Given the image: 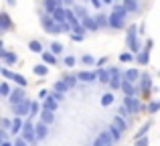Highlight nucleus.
<instances>
[{
    "label": "nucleus",
    "instance_id": "55",
    "mask_svg": "<svg viewBox=\"0 0 160 146\" xmlns=\"http://www.w3.org/2000/svg\"><path fill=\"white\" fill-rule=\"evenodd\" d=\"M71 39H73L75 43H77V41H81V39H83V37H79V35H71Z\"/></svg>",
    "mask_w": 160,
    "mask_h": 146
},
{
    "label": "nucleus",
    "instance_id": "46",
    "mask_svg": "<svg viewBox=\"0 0 160 146\" xmlns=\"http://www.w3.org/2000/svg\"><path fill=\"white\" fill-rule=\"evenodd\" d=\"M8 93H10V87L6 83H0V95H8Z\"/></svg>",
    "mask_w": 160,
    "mask_h": 146
},
{
    "label": "nucleus",
    "instance_id": "49",
    "mask_svg": "<svg viewBox=\"0 0 160 146\" xmlns=\"http://www.w3.org/2000/svg\"><path fill=\"white\" fill-rule=\"evenodd\" d=\"M0 73H2L6 79H12V73H14V71H10V69H0Z\"/></svg>",
    "mask_w": 160,
    "mask_h": 146
},
{
    "label": "nucleus",
    "instance_id": "28",
    "mask_svg": "<svg viewBox=\"0 0 160 146\" xmlns=\"http://www.w3.org/2000/svg\"><path fill=\"white\" fill-rule=\"evenodd\" d=\"M71 12L75 14V18H77V20H79V18H83V16H87V12H85V8H83V6H75Z\"/></svg>",
    "mask_w": 160,
    "mask_h": 146
},
{
    "label": "nucleus",
    "instance_id": "10",
    "mask_svg": "<svg viewBox=\"0 0 160 146\" xmlns=\"http://www.w3.org/2000/svg\"><path fill=\"white\" fill-rule=\"evenodd\" d=\"M77 81H87V83H93L95 81V71H79L77 75Z\"/></svg>",
    "mask_w": 160,
    "mask_h": 146
},
{
    "label": "nucleus",
    "instance_id": "51",
    "mask_svg": "<svg viewBox=\"0 0 160 146\" xmlns=\"http://www.w3.org/2000/svg\"><path fill=\"white\" fill-rule=\"evenodd\" d=\"M67 31H71V27L67 23H61V33H67Z\"/></svg>",
    "mask_w": 160,
    "mask_h": 146
},
{
    "label": "nucleus",
    "instance_id": "5",
    "mask_svg": "<svg viewBox=\"0 0 160 146\" xmlns=\"http://www.w3.org/2000/svg\"><path fill=\"white\" fill-rule=\"evenodd\" d=\"M24 99V89H14L8 93V102H10V106H16V103H20Z\"/></svg>",
    "mask_w": 160,
    "mask_h": 146
},
{
    "label": "nucleus",
    "instance_id": "56",
    "mask_svg": "<svg viewBox=\"0 0 160 146\" xmlns=\"http://www.w3.org/2000/svg\"><path fill=\"white\" fill-rule=\"evenodd\" d=\"M4 138H6V134H4V132H2V130H0V144H2V142H4Z\"/></svg>",
    "mask_w": 160,
    "mask_h": 146
},
{
    "label": "nucleus",
    "instance_id": "39",
    "mask_svg": "<svg viewBox=\"0 0 160 146\" xmlns=\"http://www.w3.org/2000/svg\"><path fill=\"white\" fill-rule=\"evenodd\" d=\"M55 91H59V93H65V91H67V85H65L63 81H57V83H55Z\"/></svg>",
    "mask_w": 160,
    "mask_h": 146
},
{
    "label": "nucleus",
    "instance_id": "35",
    "mask_svg": "<svg viewBox=\"0 0 160 146\" xmlns=\"http://www.w3.org/2000/svg\"><path fill=\"white\" fill-rule=\"evenodd\" d=\"M130 51H132V53H138V51H142V49H140V41H138V39H134V41H130Z\"/></svg>",
    "mask_w": 160,
    "mask_h": 146
},
{
    "label": "nucleus",
    "instance_id": "30",
    "mask_svg": "<svg viewBox=\"0 0 160 146\" xmlns=\"http://www.w3.org/2000/svg\"><path fill=\"white\" fill-rule=\"evenodd\" d=\"M45 28H47V33H51V35H59V33H61V24H57V23H51Z\"/></svg>",
    "mask_w": 160,
    "mask_h": 146
},
{
    "label": "nucleus",
    "instance_id": "47",
    "mask_svg": "<svg viewBox=\"0 0 160 146\" xmlns=\"http://www.w3.org/2000/svg\"><path fill=\"white\" fill-rule=\"evenodd\" d=\"M134 146H148V138L146 136H142V138H136V144Z\"/></svg>",
    "mask_w": 160,
    "mask_h": 146
},
{
    "label": "nucleus",
    "instance_id": "23",
    "mask_svg": "<svg viewBox=\"0 0 160 146\" xmlns=\"http://www.w3.org/2000/svg\"><path fill=\"white\" fill-rule=\"evenodd\" d=\"M61 81L67 85V89H71V87H75V83H77V77H75V75H65Z\"/></svg>",
    "mask_w": 160,
    "mask_h": 146
},
{
    "label": "nucleus",
    "instance_id": "33",
    "mask_svg": "<svg viewBox=\"0 0 160 146\" xmlns=\"http://www.w3.org/2000/svg\"><path fill=\"white\" fill-rule=\"evenodd\" d=\"M12 81H16L20 87H24V85H27V79H24L20 73H12Z\"/></svg>",
    "mask_w": 160,
    "mask_h": 146
},
{
    "label": "nucleus",
    "instance_id": "50",
    "mask_svg": "<svg viewBox=\"0 0 160 146\" xmlns=\"http://www.w3.org/2000/svg\"><path fill=\"white\" fill-rule=\"evenodd\" d=\"M65 65L67 67H73L75 65V57H65Z\"/></svg>",
    "mask_w": 160,
    "mask_h": 146
},
{
    "label": "nucleus",
    "instance_id": "32",
    "mask_svg": "<svg viewBox=\"0 0 160 146\" xmlns=\"http://www.w3.org/2000/svg\"><path fill=\"white\" fill-rule=\"evenodd\" d=\"M112 103H113V93H112V91H109V93H106V95H103V98H102V106H112Z\"/></svg>",
    "mask_w": 160,
    "mask_h": 146
},
{
    "label": "nucleus",
    "instance_id": "14",
    "mask_svg": "<svg viewBox=\"0 0 160 146\" xmlns=\"http://www.w3.org/2000/svg\"><path fill=\"white\" fill-rule=\"evenodd\" d=\"M109 85H112V89H120V85H122V77H120V71H116V73H112L109 75Z\"/></svg>",
    "mask_w": 160,
    "mask_h": 146
},
{
    "label": "nucleus",
    "instance_id": "59",
    "mask_svg": "<svg viewBox=\"0 0 160 146\" xmlns=\"http://www.w3.org/2000/svg\"><path fill=\"white\" fill-rule=\"evenodd\" d=\"M99 2H103V4H112L113 0H99Z\"/></svg>",
    "mask_w": 160,
    "mask_h": 146
},
{
    "label": "nucleus",
    "instance_id": "25",
    "mask_svg": "<svg viewBox=\"0 0 160 146\" xmlns=\"http://www.w3.org/2000/svg\"><path fill=\"white\" fill-rule=\"evenodd\" d=\"M65 23L69 24V27H75V24H77L79 20L75 18V14H73V12H71V10H65Z\"/></svg>",
    "mask_w": 160,
    "mask_h": 146
},
{
    "label": "nucleus",
    "instance_id": "54",
    "mask_svg": "<svg viewBox=\"0 0 160 146\" xmlns=\"http://www.w3.org/2000/svg\"><path fill=\"white\" fill-rule=\"evenodd\" d=\"M91 4H93L95 8H99V6H102V2H99V0H91Z\"/></svg>",
    "mask_w": 160,
    "mask_h": 146
},
{
    "label": "nucleus",
    "instance_id": "1",
    "mask_svg": "<svg viewBox=\"0 0 160 146\" xmlns=\"http://www.w3.org/2000/svg\"><path fill=\"white\" fill-rule=\"evenodd\" d=\"M128 16V12L124 10V6H113V12L108 14V27L112 28H122L124 27V18Z\"/></svg>",
    "mask_w": 160,
    "mask_h": 146
},
{
    "label": "nucleus",
    "instance_id": "61",
    "mask_svg": "<svg viewBox=\"0 0 160 146\" xmlns=\"http://www.w3.org/2000/svg\"><path fill=\"white\" fill-rule=\"evenodd\" d=\"M0 49H2V41H0Z\"/></svg>",
    "mask_w": 160,
    "mask_h": 146
},
{
    "label": "nucleus",
    "instance_id": "57",
    "mask_svg": "<svg viewBox=\"0 0 160 146\" xmlns=\"http://www.w3.org/2000/svg\"><path fill=\"white\" fill-rule=\"evenodd\" d=\"M63 4H67V6H69V4H73V0H61Z\"/></svg>",
    "mask_w": 160,
    "mask_h": 146
},
{
    "label": "nucleus",
    "instance_id": "9",
    "mask_svg": "<svg viewBox=\"0 0 160 146\" xmlns=\"http://www.w3.org/2000/svg\"><path fill=\"white\" fill-rule=\"evenodd\" d=\"M112 126L116 128L118 132H126V130H128V124H126V120H124V118H120V116H113Z\"/></svg>",
    "mask_w": 160,
    "mask_h": 146
},
{
    "label": "nucleus",
    "instance_id": "26",
    "mask_svg": "<svg viewBox=\"0 0 160 146\" xmlns=\"http://www.w3.org/2000/svg\"><path fill=\"white\" fill-rule=\"evenodd\" d=\"M148 59H150L148 49H146V51H138V63H140V65H146V63H148Z\"/></svg>",
    "mask_w": 160,
    "mask_h": 146
},
{
    "label": "nucleus",
    "instance_id": "37",
    "mask_svg": "<svg viewBox=\"0 0 160 146\" xmlns=\"http://www.w3.org/2000/svg\"><path fill=\"white\" fill-rule=\"evenodd\" d=\"M51 53H53V55L63 53V45H61V43H53V45H51Z\"/></svg>",
    "mask_w": 160,
    "mask_h": 146
},
{
    "label": "nucleus",
    "instance_id": "53",
    "mask_svg": "<svg viewBox=\"0 0 160 146\" xmlns=\"http://www.w3.org/2000/svg\"><path fill=\"white\" fill-rule=\"evenodd\" d=\"M2 126L4 128H10V120H2Z\"/></svg>",
    "mask_w": 160,
    "mask_h": 146
},
{
    "label": "nucleus",
    "instance_id": "27",
    "mask_svg": "<svg viewBox=\"0 0 160 146\" xmlns=\"http://www.w3.org/2000/svg\"><path fill=\"white\" fill-rule=\"evenodd\" d=\"M108 134H109V138H112L113 142H118V140H120V136H122V132H118L113 126H109L108 128Z\"/></svg>",
    "mask_w": 160,
    "mask_h": 146
},
{
    "label": "nucleus",
    "instance_id": "34",
    "mask_svg": "<svg viewBox=\"0 0 160 146\" xmlns=\"http://www.w3.org/2000/svg\"><path fill=\"white\" fill-rule=\"evenodd\" d=\"M93 20H95V24H98V28L106 27V24H108V14H99L98 18H93Z\"/></svg>",
    "mask_w": 160,
    "mask_h": 146
},
{
    "label": "nucleus",
    "instance_id": "12",
    "mask_svg": "<svg viewBox=\"0 0 160 146\" xmlns=\"http://www.w3.org/2000/svg\"><path fill=\"white\" fill-rule=\"evenodd\" d=\"M51 14H53V23H57V24L65 23V8H63V6H59L57 10L51 12Z\"/></svg>",
    "mask_w": 160,
    "mask_h": 146
},
{
    "label": "nucleus",
    "instance_id": "48",
    "mask_svg": "<svg viewBox=\"0 0 160 146\" xmlns=\"http://www.w3.org/2000/svg\"><path fill=\"white\" fill-rule=\"evenodd\" d=\"M83 63H87V65H93L95 63V59H93V57H91V55H85V57H83Z\"/></svg>",
    "mask_w": 160,
    "mask_h": 146
},
{
    "label": "nucleus",
    "instance_id": "58",
    "mask_svg": "<svg viewBox=\"0 0 160 146\" xmlns=\"http://www.w3.org/2000/svg\"><path fill=\"white\" fill-rule=\"evenodd\" d=\"M6 2L10 4V6H14V4H16V0H6Z\"/></svg>",
    "mask_w": 160,
    "mask_h": 146
},
{
    "label": "nucleus",
    "instance_id": "40",
    "mask_svg": "<svg viewBox=\"0 0 160 146\" xmlns=\"http://www.w3.org/2000/svg\"><path fill=\"white\" fill-rule=\"evenodd\" d=\"M37 112H39V103H37V102H31V106H28V114L35 116Z\"/></svg>",
    "mask_w": 160,
    "mask_h": 146
},
{
    "label": "nucleus",
    "instance_id": "31",
    "mask_svg": "<svg viewBox=\"0 0 160 146\" xmlns=\"http://www.w3.org/2000/svg\"><path fill=\"white\" fill-rule=\"evenodd\" d=\"M28 49H31L32 53H43V47H41L39 41H31V43H28Z\"/></svg>",
    "mask_w": 160,
    "mask_h": 146
},
{
    "label": "nucleus",
    "instance_id": "15",
    "mask_svg": "<svg viewBox=\"0 0 160 146\" xmlns=\"http://www.w3.org/2000/svg\"><path fill=\"white\" fill-rule=\"evenodd\" d=\"M10 27H12L10 16H8L6 12H0V31H8Z\"/></svg>",
    "mask_w": 160,
    "mask_h": 146
},
{
    "label": "nucleus",
    "instance_id": "60",
    "mask_svg": "<svg viewBox=\"0 0 160 146\" xmlns=\"http://www.w3.org/2000/svg\"><path fill=\"white\" fill-rule=\"evenodd\" d=\"M0 146H12V144H10V142H6V140H4V142L0 144Z\"/></svg>",
    "mask_w": 160,
    "mask_h": 146
},
{
    "label": "nucleus",
    "instance_id": "45",
    "mask_svg": "<svg viewBox=\"0 0 160 146\" xmlns=\"http://www.w3.org/2000/svg\"><path fill=\"white\" fill-rule=\"evenodd\" d=\"M120 61H122V63H128V61H132V53H122V55H120Z\"/></svg>",
    "mask_w": 160,
    "mask_h": 146
},
{
    "label": "nucleus",
    "instance_id": "4",
    "mask_svg": "<svg viewBox=\"0 0 160 146\" xmlns=\"http://www.w3.org/2000/svg\"><path fill=\"white\" fill-rule=\"evenodd\" d=\"M28 106H31V99H22L20 103L12 106V108H14V116H18V118L27 116V114H28Z\"/></svg>",
    "mask_w": 160,
    "mask_h": 146
},
{
    "label": "nucleus",
    "instance_id": "21",
    "mask_svg": "<svg viewBox=\"0 0 160 146\" xmlns=\"http://www.w3.org/2000/svg\"><path fill=\"white\" fill-rule=\"evenodd\" d=\"M61 6V0H45V10L47 12H53Z\"/></svg>",
    "mask_w": 160,
    "mask_h": 146
},
{
    "label": "nucleus",
    "instance_id": "44",
    "mask_svg": "<svg viewBox=\"0 0 160 146\" xmlns=\"http://www.w3.org/2000/svg\"><path fill=\"white\" fill-rule=\"evenodd\" d=\"M49 98H53L55 99V102H63V98H65V93H59V91H55V93H51V95H49Z\"/></svg>",
    "mask_w": 160,
    "mask_h": 146
},
{
    "label": "nucleus",
    "instance_id": "36",
    "mask_svg": "<svg viewBox=\"0 0 160 146\" xmlns=\"http://www.w3.org/2000/svg\"><path fill=\"white\" fill-rule=\"evenodd\" d=\"M32 71H35L37 75H41V77H43V75H47V65H35V69H32Z\"/></svg>",
    "mask_w": 160,
    "mask_h": 146
},
{
    "label": "nucleus",
    "instance_id": "42",
    "mask_svg": "<svg viewBox=\"0 0 160 146\" xmlns=\"http://www.w3.org/2000/svg\"><path fill=\"white\" fill-rule=\"evenodd\" d=\"M158 108H160V103H158V102H150L148 112H150V114H156V112H158Z\"/></svg>",
    "mask_w": 160,
    "mask_h": 146
},
{
    "label": "nucleus",
    "instance_id": "24",
    "mask_svg": "<svg viewBox=\"0 0 160 146\" xmlns=\"http://www.w3.org/2000/svg\"><path fill=\"white\" fill-rule=\"evenodd\" d=\"M124 10H126V12H136V10H138L136 0H124Z\"/></svg>",
    "mask_w": 160,
    "mask_h": 146
},
{
    "label": "nucleus",
    "instance_id": "2",
    "mask_svg": "<svg viewBox=\"0 0 160 146\" xmlns=\"http://www.w3.org/2000/svg\"><path fill=\"white\" fill-rule=\"evenodd\" d=\"M20 132H22V140H24L27 144H32V142H35V124H32L31 120L22 124Z\"/></svg>",
    "mask_w": 160,
    "mask_h": 146
},
{
    "label": "nucleus",
    "instance_id": "22",
    "mask_svg": "<svg viewBox=\"0 0 160 146\" xmlns=\"http://www.w3.org/2000/svg\"><path fill=\"white\" fill-rule=\"evenodd\" d=\"M20 128H22V120L16 116V118L10 122V132H12V134H16V132H20Z\"/></svg>",
    "mask_w": 160,
    "mask_h": 146
},
{
    "label": "nucleus",
    "instance_id": "13",
    "mask_svg": "<svg viewBox=\"0 0 160 146\" xmlns=\"http://www.w3.org/2000/svg\"><path fill=\"white\" fill-rule=\"evenodd\" d=\"M0 57H2L4 61H6V65H14L16 63V53H8V51H4V49H0Z\"/></svg>",
    "mask_w": 160,
    "mask_h": 146
},
{
    "label": "nucleus",
    "instance_id": "18",
    "mask_svg": "<svg viewBox=\"0 0 160 146\" xmlns=\"http://www.w3.org/2000/svg\"><path fill=\"white\" fill-rule=\"evenodd\" d=\"M120 89H122V91H124V93H126V98H134V95H136V91H134L132 83H128V81H122Z\"/></svg>",
    "mask_w": 160,
    "mask_h": 146
},
{
    "label": "nucleus",
    "instance_id": "43",
    "mask_svg": "<svg viewBox=\"0 0 160 146\" xmlns=\"http://www.w3.org/2000/svg\"><path fill=\"white\" fill-rule=\"evenodd\" d=\"M71 28H73V31H75V33H77V35H79V37H83V35H85V28H83V27H81V24H79V23H77V24H75V27H71Z\"/></svg>",
    "mask_w": 160,
    "mask_h": 146
},
{
    "label": "nucleus",
    "instance_id": "20",
    "mask_svg": "<svg viewBox=\"0 0 160 146\" xmlns=\"http://www.w3.org/2000/svg\"><path fill=\"white\" fill-rule=\"evenodd\" d=\"M57 106H59V103H57V102H55V99H53V98H49V95H47V98H45V103H43V110H49V112H55V110H57Z\"/></svg>",
    "mask_w": 160,
    "mask_h": 146
},
{
    "label": "nucleus",
    "instance_id": "16",
    "mask_svg": "<svg viewBox=\"0 0 160 146\" xmlns=\"http://www.w3.org/2000/svg\"><path fill=\"white\" fill-rule=\"evenodd\" d=\"M150 89H152V77H150L148 73H144V75H142V91L148 93Z\"/></svg>",
    "mask_w": 160,
    "mask_h": 146
},
{
    "label": "nucleus",
    "instance_id": "6",
    "mask_svg": "<svg viewBox=\"0 0 160 146\" xmlns=\"http://www.w3.org/2000/svg\"><path fill=\"white\" fill-rule=\"evenodd\" d=\"M47 132H49L47 124L39 122V124L35 126V140H45V138H47Z\"/></svg>",
    "mask_w": 160,
    "mask_h": 146
},
{
    "label": "nucleus",
    "instance_id": "29",
    "mask_svg": "<svg viewBox=\"0 0 160 146\" xmlns=\"http://www.w3.org/2000/svg\"><path fill=\"white\" fill-rule=\"evenodd\" d=\"M41 55H43V61H45V63H49V65H55V63H57V59H55L53 53H47V51H45V53H41Z\"/></svg>",
    "mask_w": 160,
    "mask_h": 146
},
{
    "label": "nucleus",
    "instance_id": "41",
    "mask_svg": "<svg viewBox=\"0 0 160 146\" xmlns=\"http://www.w3.org/2000/svg\"><path fill=\"white\" fill-rule=\"evenodd\" d=\"M148 128H150V122H148V124H144V126L140 128V132L136 134V138H142V136H146V132H148Z\"/></svg>",
    "mask_w": 160,
    "mask_h": 146
},
{
    "label": "nucleus",
    "instance_id": "8",
    "mask_svg": "<svg viewBox=\"0 0 160 146\" xmlns=\"http://www.w3.org/2000/svg\"><path fill=\"white\" fill-rule=\"evenodd\" d=\"M138 77H140V71H138V69H126V71H124V75H122V81L134 83Z\"/></svg>",
    "mask_w": 160,
    "mask_h": 146
},
{
    "label": "nucleus",
    "instance_id": "11",
    "mask_svg": "<svg viewBox=\"0 0 160 146\" xmlns=\"http://www.w3.org/2000/svg\"><path fill=\"white\" fill-rule=\"evenodd\" d=\"M81 27L85 28V31H98V24H95V20L91 18V16H83L81 18Z\"/></svg>",
    "mask_w": 160,
    "mask_h": 146
},
{
    "label": "nucleus",
    "instance_id": "38",
    "mask_svg": "<svg viewBox=\"0 0 160 146\" xmlns=\"http://www.w3.org/2000/svg\"><path fill=\"white\" fill-rule=\"evenodd\" d=\"M126 39H128V43H130V41H134V39H136V27H134V24L128 28V35H126Z\"/></svg>",
    "mask_w": 160,
    "mask_h": 146
},
{
    "label": "nucleus",
    "instance_id": "3",
    "mask_svg": "<svg viewBox=\"0 0 160 146\" xmlns=\"http://www.w3.org/2000/svg\"><path fill=\"white\" fill-rule=\"evenodd\" d=\"M124 108L128 110V114H138L142 110V103L136 98H124Z\"/></svg>",
    "mask_w": 160,
    "mask_h": 146
},
{
    "label": "nucleus",
    "instance_id": "7",
    "mask_svg": "<svg viewBox=\"0 0 160 146\" xmlns=\"http://www.w3.org/2000/svg\"><path fill=\"white\" fill-rule=\"evenodd\" d=\"M93 146H113V140L109 138V134H108V132H102V134H99L98 138H95Z\"/></svg>",
    "mask_w": 160,
    "mask_h": 146
},
{
    "label": "nucleus",
    "instance_id": "19",
    "mask_svg": "<svg viewBox=\"0 0 160 146\" xmlns=\"http://www.w3.org/2000/svg\"><path fill=\"white\" fill-rule=\"evenodd\" d=\"M53 120H55V114H53V112H49V110H43V112H41V122H43V124H47V126H49Z\"/></svg>",
    "mask_w": 160,
    "mask_h": 146
},
{
    "label": "nucleus",
    "instance_id": "52",
    "mask_svg": "<svg viewBox=\"0 0 160 146\" xmlns=\"http://www.w3.org/2000/svg\"><path fill=\"white\" fill-rule=\"evenodd\" d=\"M12 146H27V142H24V140H22V138H18V140H16V142H14V144H12Z\"/></svg>",
    "mask_w": 160,
    "mask_h": 146
},
{
    "label": "nucleus",
    "instance_id": "17",
    "mask_svg": "<svg viewBox=\"0 0 160 146\" xmlns=\"http://www.w3.org/2000/svg\"><path fill=\"white\" fill-rule=\"evenodd\" d=\"M95 81H99V83H103V85H108L109 73L106 71V69H99V71H95Z\"/></svg>",
    "mask_w": 160,
    "mask_h": 146
}]
</instances>
